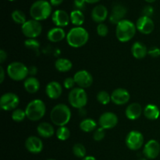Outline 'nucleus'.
Instances as JSON below:
<instances>
[{
	"instance_id": "1",
	"label": "nucleus",
	"mask_w": 160,
	"mask_h": 160,
	"mask_svg": "<svg viewBox=\"0 0 160 160\" xmlns=\"http://www.w3.org/2000/svg\"><path fill=\"white\" fill-rule=\"evenodd\" d=\"M66 39L70 46L73 48H81L88 42L89 34L85 28L75 27L69 31Z\"/></svg>"
},
{
	"instance_id": "2",
	"label": "nucleus",
	"mask_w": 160,
	"mask_h": 160,
	"mask_svg": "<svg viewBox=\"0 0 160 160\" xmlns=\"http://www.w3.org/2000/svg\"><path fill=\"white\" fill-rule=\"evenodd\" d=\"M50 119L56 126L64 127L70 122L71 119V111L65 104H58L52 109Z\"/></svg>"
},
{
	"instance_id": "3",
	"label": "nucleus",
	"mask_w": 160,
	"mask_h": 160,
	"mask_svg": "<svg viewBox=\"0 0 160 160\" xmlns=\"http://www.w3.org/2000/svg\"><path fill=\"white\" fill-rule=\"evenodd\" d=\"M52 14V5L46 0H37L30 8V15L33 20L42 21L48 19Z\"/></svg>"
},
{
	"instance_id": "4",
	"label": "nucleus",
	"mask_w": 160,
	"mask_h": 160,
	"mask_svg": "<svg viewBox=\"0 0 160 160\" xmlns=\"http://www.w3.org/2000/svg\"><path fill=\"white\" fill-rule=\"evenodd\" d=\"M137 31L136 24L129 20H121L116 27V36L121 42H128L134 37Z\"/></svg>"
},
{
	"instance_id": "5",
	"label": "nucleus",
	"mask_w": 160,
	"mask_h": 160,
	"mask_svg": "<svg viewBox=\"0 0 160 160\" xmlns=\"http://www.w3.org/2000/svg\"><path fill=\"white\" fill-rule=\"evenodd\" d=\"M46 112L45 104L42 100L34 99L30 102L25 109L27 118L31 121H38L43 118Z\"/></svg>"
},
{
	"instance_id": "6",
	"label": "nucleus",
	"mask_w": 160,
	"mask_h": 160,
	"mask_svg": "<svg viewBox=\"0 0 160 160\" xmlns=\"http://www.w3.org/2000/svg\"><path fill=\"white\" fill-rule=\"evenodd\" d=\"M68 102L75 109H83L88 102V95L85 90L79 87L72 89L69 93Z\"/></svg>"
},
{
	"instance_id": "7",
	"label": "nucleus",
	"mask_w": 160,
	"mask_h": 160,
	"mask_svg": "<svg viewBox=\"0 0 160 160\" xmlns=\"http://www.w3.org/2000/svg\"><path fill=\"white\" fill-rule=\"evenodd\" d=\"M6 72L9 78L15 81H23L29 74L28 68L21 62H12L9 63Z\"/></svg>"
},
{
	"instance_id": "8",
	"label": "nucleus",
	"mask_w": 160,
	"mask_h": 160,
	"mask_svg": "<svg viewBox=\"0 0 160 160\" xmlns=\"http://www.w3.org/2000/svg\"><path fill=\"white\" fill-rule=\"evenodd\" d=\"M21 31L23 35L28 38H36L42 31V26L40 21L35 20H27L21 26Z\"/></svg>"
},
{
	"instance_id": "9",
	"label": "nucleus",
	"mask_w": 160,
	"mask_h": 160,
	"mask_svg": "<svg viewBox=\"0 0 160 160\" xmlns=\"http://www.w3.org/2000/svg\"><path fill=\"white\" fill-rule=\"evenodd\" d=\"M144 140V136L142 133L138 131H131L127 135L125 143L129 149L137 151L143 146Z\"/></svg>"
},
{
	"instance_id": "10",
	"label": "nucleus",
	"mask_w": 160,
	"mask_h": 160,
	"mask_svg": "<svg viewBox=\"0 0 160 160\" xmlns=\"http://www.w3.org/2000/svg\"><path fill=\"white\" fill-rule=\"evenodd\" d=\"M20 103L18 95L12 92H7L3 94L0 98V107L2 110H14Z\"/></svg>"
},
{
	"instance_id": "11",
	"label": "nucleus",
	"mask_w": 160,
	"mask_h": 160,
	"mask_svg": "<svg viewBox=\"0 0 160 160\" xmlns=\"http://www.w3.org/2000/svg\"><path fill=\"white\" fill-rule=\"evenodd\" d=\"M75 83L77 85L81 88H90L93 84V77L87 70H79L73 76Z\"/></svg>"
},
{
	"instance_id": "12",
	"label": "nucleus",
	"mask_w": 160,
	"mask_h": 160,
	"mask_svg": "<svg viewBox=\"0 0 160 160\" xmlns=\"http://www.w3.org/2000/svg\"><path fill=\"white\" fill-rule=\"evenodd\" d=\"M98 123L105 130L112 129L118 123V117L114 112H105L100 116Z\"/></svg>"
},
{
	"instance_id": "13",
	"label": "nucleus",
	"mask_w": 160,
	"mask_h": 160,
	"mask_svg": "<svg viewBox=\"0 0 160 160\" xmlns=\"http://www.w3.org/2000/svg\"><path fill=\"white\" fill-rule=\"evenodd\" d=\"M136 28L140 33L143 34H149L154 31L155 23L151 17L142 16L136 22Z\"/></svg>"
},
{
	"instance_id": "14",
	"label": "nucleus",
	"mask_w": 160,
	"mask_h": 160,
	"mask_svg": "<svg viewBox=\"0 0 160 160\" xmlns=\"http://www.w3.org/2000/svg\"><path fill=\"white\" fill-rule=\"evenodd\" d=\"M131 98V95L128 90L122 88L115 89L111 94V101L117 106L127 104Z\"/></svg>"
},
{
	"instance_id": "15",
	"label": "nucleus",
	"mask_w": 160,
	"mask_h": 160,
	"mask_svg": "<svg viewBox=\"0 0 160 160\" xmlns=\"http://www.w3.org/2000/svg\"><path fill=\"white\" fill-rule=\"evenodd\" d=\"M160 153V145L156 140H150L144 146L143 154L148 159H154Z\"/></svg>"
},
{
	"instance_id": "16",
	"label": "nucleus",
	"mask_w": 160,
	"mask_h": 160,
	"mask_svg": "<svg viewBox=\"0 0 160 160\" xmlns=\"http://www.w3.org/2000/svg\"><path fill=\"white\" fill-rule=\"evenodd\" d=\"M43 142L36 136H30L25 141V148L32 154H38L43 150Z\"/></svg>"
},
{
	"instance_id": "17",
	"label": "nucleus",
	"mask_w": 160,
	"mask_h": 160,
	"mask_svg": "<svg viewBox=\"0 0 160 160\" xmlns=\"http://www.w3.org/2000/svg\"><path fill=\"white\" fill-rule=\"evenodd\" d=\"M52 21L57 28L67 26L70 22V15L62 9H57L52 14Z\"/></svg>"
},
{
	"instance_id": "18",
	"label": "nucleus",
	"mask_w": 160,
	"mask_h": 160,
	"mask_svg": "<svg viewBox=\"0 0 160 160\" xmlns=\"http://www.w3.org/2000/svg\"><path fill=\"white\" fill-rule=\"evenodd\" d=\"M127 14L126 7L120 4H117L112 7V12L109 16V21L113 24H118L121 20H124Z\"/></svg>"
},
{
	"instance_id": "19",
	"label": "nucleus",
	"mask_w": 160,
	"mask_h": 160,
	"mask_svg": "<svg viewBox=\"0 0 160 160\" xmlns=\"http://www.w3.org/2000/svg\"><path fill=\"white\" fill-rule=\"evenodd\" d=\"M45 93L50 99H57L62 93V85L57 81H51L45 87Z\"/></svg>"
},
{
	"instance_id": "20",
	"label": "nucleus",
	"mask_w": 160,
	"mask_h": 160,
	"mask_svg": "<svg viewBox=\"0 0 160 160\" xmlns=\"http://www.w3.org/2000/svg\"><path fill=\"white\" fill-rule=\"evenodd\" d=\"M91 16H92V19L95 23H103L108 17L107 8L103 5H98L92 9Z\"/></svg>"
},
{
	"instance_id": "21",
	"label": "nucleus",
	"mask_w": 160,
	"mask_h": 160,
	"mask_svg": "<svg viewBox=\"0 0 160 160\" xmlns=\"http://www.w3.org/2000/svg\"><path fill=\"white\" fill-rule=\"evenodd\" d=\"M142 112H143V109H142V106L139 103L134 102L130 104L127 107L125 115L128 120H135L141 117Z\"/></svg>"
},
{
	"instance_id": "22",
	"label": "nucleus",
	"mask_w": 160,
	"mask_h": 160,
	"mask_svg": "<svg viewBox=\"0 0 160 160\" xmlns=\"http://www.w3.org/2000/svg\"><path fill=\"white\" fill-rule=\"evenodd\" d=\"M67 38L65 31L62 28H53L47 33V38L49 42L56 43L63 40Z\"/></svg>"
},
{
	"instance_id": "23",
	"label": "nucleus",
	"mask_w": 160,
	"mask_h": 160,
	"mask_svg": "<svg viewBox=\"0 0 160 160\" xmlns=\"http://www.w3.org/2000/svg\"><path fill=\"white\" fill-rule=\"evenodd\" d=\"M37 132L40 137L44 138H52L55 134V130L52 125L47 122L39 123L37 127Z\"/></svg>"
},
{
	"instance_id": "24",
	"label": "nucleus",
	"mask_w": 160,
	"mask_h": 160,
	"mask_svg": "<svg viewBox=\"0 0 160 160\" xmlns=\"http://www.w3.org/2000/svg\"><path fill=\"white\" fill-rule=\"evenodd\" d=\"M148 49L142 42H134L131 46V53L137 59H144L148 55Z\"/></svg>"
},
{
	"instance_id": "25",
	"label": "nucleus",
	"mask_w": 160,
	"mask_h": 160,
	"mask_svg": "<svg viewBox=\"0 0 160 160\" xmlns=\"http://www.w3.org/2000/svg\"><path fill=\"white\" fill-rule=\"evenodd\" d=\"M23 87L28 93L34 94L38 92L39 88H40V82L34 77H30L24 81Z\"/></svg>"
},
{
	"instance_id": "26",
	"label": "nucleus",
	"mask_w": 160,
	"mask_h": 160,
	"mask_svg": "<svg viewBox=\"0 0 160 160\" xmlns=\"http://www.w3.org/2000/svg\"><path fill=\"white\" fill-rule=\"evenodd\" d=\"M144 116L148 120H156L160 116V110L156 105L148 104L144 108Z\"/></svg>"
},
{
	"instance_id": "27",
	"label": "nucleus",
	"mask_w": 160,
	"mask_h": 160,
	"mask_svg": "<svg viewBox=\"0 0 160 160\" xmlns=\"http://www.w3.org/2000/svg\"><path fill=\"white\" fill-rule=\"evenodd\" d=\"M73 64L71 61L66 58H59L55 62V67L56 70L61 73H66L72 69Z\"/></svg>"
},
{
	"instance_id": "28",
	"label": "nucleus",
	"mask_w": 160,
	"mask_h": 160,
	"mask_svg": "<svg viewBox=\"0 0 160 160\" xmlns=\"http://www.w3.org/2000/svg\"><path fill=\"white\" fill-rule=\"evenodd\" d=\"M70 22L75 25V27H81L84 22V15L82 11L74 9L70 14Z\"/></svg>"
},
{
	"instance_id": "29",
	"label": "nucleus",
	"mask_w": 160,
	"mask_h": 160,
	"mask_svg": "<svg viewBox=\"0 0 160 160\" xmlns=\"http://www.w3.org/2000/svg\"><path fill=\"white\" fill-rule=\"evenodd\" d=\"M97 123L94 120L91 118L84 119L80 123V128L85 133H90L96 130Z\"/></svg>"
},
{
	"instance_id": "30",
	"label": "nucleus",
	"mask_w": 160,
	"mask_h": 160,
	"mask_svg": "<svg viewBox=\"0 0 160 160\" xmlns=\"http://www.w3.org/2000/svg\"><path fill=\"white\" fill-rule=\"evenodd\" d=\"M24 45L27 48L33 51L37 55H39L40 44L35 38H28L24 42Z\"/></svg>"
},
{
	"instance_id": "31",
	"label": "nucleus",
	"mask_w": 160,
	"mask_h": 160,
	"mask_svg": "<svg viewBox=\"0 0 160 160\" xmlns=\"http://www.w3.org/2000/svg\"><path fill=\"white\" fill-rule=\"evenodd\" d=\"M11 17H12V20L15 22L17 24L23 25L25 22L27 21L26 15L24 12L19 9H16L11 14Z\"/></svg>"
},
{
	"instance_id": "32",
	"label": "nucleus",
	"mask_w": 160,
	"mask_h": 160,
	"mask_svg": "<svg viewBox=\"0 0 160 160\" xmlns=\"http://www.w3.org/2000/svg\"><path fill=\"white\" fill-rule=\"evenodd\" d=\"M73 153L76 157L78 158H81V159H84L87 154V151H86V148L84 147V145H82L81 143H77L75 144L73 146Z\"/></svg>"
},
{
	"instance_id": "33",
	"label": "nucleus",
	"mask_w": 160,
	"mask_h": 160,
	"mask_svg": "<svg viewBox=\"0 0 160 160\" xmlns=\"http://www.w3.org/2000/svg\"><path fill=\"white\" fill-rule=\"evenodd\" d=\"M70 136V131L66 126L59 127L56 131V137L60 141H67Z\"/></svg>"
},
{
	"instance_id": "34",
	"label": "nucleus",
	"mask_w": 160,
	"mask_h": 160,
	"mask_svg": "<svg viewBox=\"0 0 160 160\" xmlns=\"http://www.w3.org/2000/svg\"><path fill=\"white\" fill-rule=\"evenodd\" d=\"M96 98L100 104L107 105L111 101V95H109L106 91H101L97 94Z\"/></svg>"
},
{
	"instance_id": "35",
	"label": "nucleus",
	"mask_w": 160,
	"mask_h": 160,
	"mask_svg": "<svg viewBox=\"0 0 160 160\" xmlns=\"http://www.w3.org/2000/svg\"><path fill=\"white\" fill-rule=\"evenodd\" d=\"M25 117H27L26 112L25 110H23L21 109H14L12 112V119L15 122H21L23 121L25 119Z\"/></svg>"
},
{
	"instance_id": "36",
	"label": "nucleus",
	"mask_w": 160,
	"mask_h": 160,
	"mask_svg": "<svg viewBox=\"0 0 160 160\" xmlns=\"http://www.w3.org/2000/svg\"><path fill=\"white\" fill-rule=\"evenodd\" d=\"M105 136H106V130L101 127L99 128H97L93 133V139L96 142L102 141L104 138Z\"/></svg>"
},
{
	"instance_id": "37",
	"label": "nucleus",
	"mask_w": 160,
	"mask_h": 160,
	"mask_svg": "<svg viewBox=\"0 0 160 160\" xmlns=\"http://www.w3.org/2000/svg\"><path fill=\"white\" fill-rule=\"evenodd\" d=\"M96 31L97 34H98V35L100 36V37H106L108 34V33H109L108 27L103 23H98V26H97Z\"/></svg>"
},
{
	"instance_id": "38",
	"label": "nucleus",
	"mask_w": 160,
	"mask_h": 160,
	"mask_svg": "<svg viewBox=\"0 0 160 160\" xmlns=\"http://www.w3.org/2000/svg\"><path fill=\"white\" fill-rule=\"evenodd\" d=\"M76 84L73 78H67L63 81V86L67 89L74 88V85Z\"/></svg>"
},
{
	"instance_id": "39",
	"label": "nucleus",
	"mask_w": 160,
	"mask_h": 160,
	"mask_svg": "<svg viewBox=\"0 0 160 160\" xmlns=\"http://www.w3.org/2000/svg\"><path fill=\"white\" fill-rule=\"evenodd\" d=\"M148 54L152 58H158L160 56V48L158 47H152L148 51Z\"/></svg>"
},
{
	"instance_id": "40",
	"label": "nucleus",
	"mask_w": 160,
	"mask_h": 160,
	"mask_svg": "<svg viewBox=\"0 0 160 160\" xmlns=\"http://www.w3.org/2000/svg\"><path fill=\"white\" fill-rule=\"evenodd\" d=\"M86 3L87 2H86L85 0H74L73 1V5H74V7L76 8V9L81 11H82L85 8Z\"/></svg>"
},
{
	"instance_id": "41",
	"label": "nucleus",
	"mask_w": 160,
	"mask_h": 160,
	"mask_svg": "<svg viewBox=\"0 0 160 160\" xmlns=\"http://www.w3.org/2000/svg\"><path fill=\"white\" fill-rule=\"evenodd\" d=\"M153 12H154V9H153L152 6H146L144 7L143 10H142V16L151 17L152 16Z\"/></svg>"
},
{
	"instance_id": "42",
	"label": "nucleus",
	"mask_w": 160,
	"mask_h": 160,
	"mask_svg": "<svg viewBox=\"0 0 160 160\" xmlns=\"http://www.w3.org/2000/svg\"><path fill=\"white\" fill-rule=\"evenodd\" d=\"M6 59H7V53L3 49H1L0 50V62L3 63Z\"/></svg>"
},
{
	"instance_id": "43",
	"label": "nucleus",
	"mask_w": 160,
	"mask_h": 160,
	"mask_svg": "<svg viewBox=\"0 0 160 160\" xmlns=\"http://www.w3.org/2000/svg\"><path fill=\"white\" fill-rule=\"evenodd\" d=\"M49 2L53 6H59L63 2V0H49Z\"/></svg>"
},
{
	"instance_id": "44",
	"label": "nucleus",
	"mask_w": 160,
	"mask_h": 160,
	"mask_svg": "<svg viewBox=\"0 0 160 160\" xmlns=\"http://www.w3.org/2000/svg\"><path fill=\"white\" fill-rule=\"evenodd\" d=\"M5 79V70L2 67H0V83H2Z\"/></svg>"
},
{
	"instance_id": "45",
	"label": "nucleus",
	"mask_w": 160,
	"mask_h": 160,
	"mask_svg": "<svg viewBox=\"0 0 160 160\" xmlns=\"http://www.w3.org/2000/svg\"><path fill=\"white\" fill-rule=\"evenodd\" d=\"M28 70H29V74L31 75H35L38 72L37 68L35 67H31L30 68H28Z\"/></svg>"
},
{
	"instance_id": "46",
	"label": "nucleus",
	"mask_w": 160,
	"mask_h": 160,
	"mask_svg": "<svg viewBox=\"0 0 160 160\" xmlns=\"http://www.w3.org/2000/svg\"><path fill=\"white\" fill-rule=\"evenodd\" d=\"M86 2L88 3V4H95V3L98 2L100 0H85Z\"/></svg>"
},
{
	"instance_id": "47",
	"label": "nucleus",
	"mask_w": 160,
	"mask_h": 160,
	"mask_svg": "<svg viewBox=\"0 0 160 160\" xmlns=\"http://www.w3.org/2000/svg\"><path fill=\"white\" fill-rule=\"evenodd\" d=\"M82 160H96L94 156H85V157L84 158V159H82Z\"/></svg>"
},
{
	"instance_id": "48",
	"label": "nucleus",
	"mask_w": 160,
	"mask_h": 160,
	"mask_svg": "<svg viewBox=\"0 0 160 160\" xmlns=\"http://www.w3.org/2000/svg\"><path fill=\"white\" fill-rule=\"evenodd\" d=\"M145 2H148V3H152V2H156V0H145Z\"/></svg>"
},
{
	"instance_id": "49",
	"label": "nucleus",
	"mask_w": 160,
	"mask_h": 160,
	"mask_svg": "<svg viewBox=\"0 0 160 160\" xmlns=\"http://www.w3.org/2000/svg\"><path fill=\"white\" fill-rule=\"evenodd\" d=\"M138 160H148L146 159V158H141V159H138Z\"/></svg>"
},
{
	"instance_id": "50",
	"label": "nucleus",
	"mask_w": 160,
	"mask_h": 160,
	"mask_svg": "<svg viewBox=\"0 0 160 160\" xmlns=\"http://www.w3.org/2000/svg\"><path fill=\"white\" fill-rule=\"evenodd\" d=\"M8 1H9V2H13V1H16V0H8Z\"/></svg>"
},
{
	"instance_id": "51",
	"label": "nucleus",
	"mask_w": 160,
	"mask_h": 160,
	"mask_svg": "<svg viewBox=\"0 0 160 160\" xmlns=\"http://www.w3.org/2000/svg\"><path fill=\"white\" fill-rule=\"evenodd\" d=\"M47 160H56V159H47Z\"/></svg>"
}]
</instances>
